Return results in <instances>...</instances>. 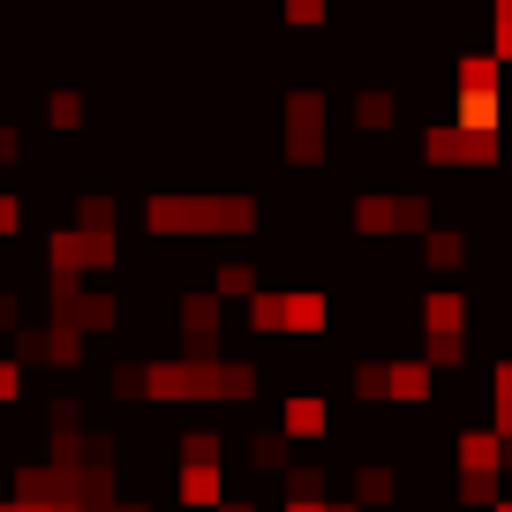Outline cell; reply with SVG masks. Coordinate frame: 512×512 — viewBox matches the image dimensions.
<instances>
[{
  "mask_svg": "<svg viewBox=\"0 0 512 512\" xmlns=\"http://www.w3.org/2000/svg\"><path fill=\"white\" fill-rule=\"evenodd\" d=\"M354 234H430L422 196H354Z\"/></svg>",
  "mask_w": 512,
  "mask_h": 512,
  "instance_id": "cell-3",
  "label": "cell"
},
{
  "mask_svg": "<svg viewBox=\"0 0 512 512\" xmlns=\"http://www.w3.org/2000/svg\"><path fill=\"white\" fill-rule=\"evenodd\" d=\"M287 159L294 166H324V106H317V91L287 98Z\"/></svg>",
  "mask_w": 512,
  "mask_h": 512,
  "instance_id": "cell-4",
  "label": "cell"
},
{
  "mask_svg": "<svg viewBox=\"0 0 512 512\" xmlns=\"http://www.w3.org/2000/svg\"><path fill=\"white\" fill-rule=\"evenodd\" d=\"M76 121H83V98L61 91V98H53V128H76Z\"/></svg>",
  "mask_w": 512,
  "mask_h": 512,
  "instance_id": "cell-10",
  "label": "cell"
},
{
  "mask_svg": "<svg viewBox=\"0 0 512 512\" xmlns=\"http://www.w3.org/2000/svg\"><path fill=\"white\" fill-rule=\"evenodd\" d=\"M287 430H294V437H317V430H324V407H317V400H294V407H287Z\"/></svg>",
  "mask_w": 512,
  "mask_h": 512,
  "instance_id": "cell-8",
  "label": "cell"
},
{
  "mask_svg": "<svg viewBox=\"0 0 512 512\" xmlns=\"http://www.w3.org/2000/svg\"><path fill=\"white\" fill-rule=\"evenodd\" d=\"M497 53H460L452 68V121L475 136H505V91H497Z\"/></svg>",
  "mask_w": 512,
  "mask_h": 512,
  "instance_id": "cell-1",
  "label": "cell"
},
{
  "mask_svg": "<svg viewBox=\"0 0 512 512\" xmlns=\"http://www.w3.org/2000/svg\"><path fill=\"white\" fill-rule=\"evenodd\" d=\"M287 23L294 31H324V0H287Z\"/></svg>",
  "mask_w": 512,
  "mask_h": 512,
  "instance_id": "cell-9",
  "label": "cell"
},
{
  "mask_svg": "<svg viewBox=\"0 0 512 512\" xmlns=\"http://www.w3.org/2000/svg\"><path fill=\"white\" fill-rule=\"evenodd\" d=\"M490 16H497V23H490V53L512 68V0H490Z\"/></svg>",
  "mask_w": 512,
  "mask_h": 512,
  "instance_id": "cell-7",
  "label": "cell"
},
{
  "mask_svg": "<svg viewBox=\"0 0 512 512\" xmlns=\"http://www.w3.org/2000/svg\"><path fill=\"white\" fill-rule=\"evenodd\" d=\"M249 324L272 332H324V294H249Z\"/></svg>",
  "mask_w": 512,
  "mask_h": 512,
  "instance_id": "cell-2",
  "label": "cell"
},
{
  "mask_svg": "<svg viewBox=\"0 0 512 512\" xmlns=\"http://www.w3.org/2000/svg\"><path fill=\"white\" fill-rule=\"evenodd\" d=\"M347 121L362 128V136H384V128L400 121V106H392V91H354V106H347Z\"/></svg>",
  "mask_w": 512,
  "mask_h": 512,
  "instance_id": "cell-5",
  "label": "cell"
},
{
  "mask_svg": "<svg viewBox=\"0 0 512 512\" xmlns=\"http://www.w3.org/2000/svg\"><path fill=\"white\" fill-rule=\"evenodd\" d=\"M16 151H23V144H16V128H0V166H16Z\"/></svg>",
  "mask_w": 512,
  "mask_h": 512,
  "instance_id": "cell-12",
  "label": "cell"
},
{
  "mask_svg": "<svg viewBox=\"0 0 512 512\" xmlns=\"http://www.w3.org/2000/svg\"><path fill=\"white\" fill-rule=\"evenodd\" d=\"M422 256H430L437 272H452V264H467V234H430V241H422Z\"/></svg>",
  "mask_w": 512,
  "mask_h": 512,
  "instance_id": "cell-6",
  "label": "cell"
},
{
  "mask_svg": "<svg viewBox=\"0 0 512 512\" xmlns=\"http://www.w3.org/2000/svg\"><path fill=\"white\" fill-rule=\"evenodd\" d=\"M16 226H23V204H16V196H0V234H16Z\"/></svg>",
  "mask_w": 512,
  "mask_h": 512,
  "instance_id": "cell-11",
  "label": "cell"
}]
</instances>
